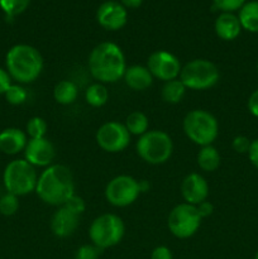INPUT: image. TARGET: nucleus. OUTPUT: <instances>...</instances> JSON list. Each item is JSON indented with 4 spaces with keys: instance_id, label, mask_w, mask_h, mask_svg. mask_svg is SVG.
<instances>
[{
    "instance_id": "nucleus-12",
    "label": "nucleus",
    "mask_w": 258,
    "mask_h": 259,
    "mask_svg": "<svg viewBox=\"0 0 258 259\" xmlns=\"http://www.w3.org/2000/svg\"><path fill=\"white\" fill-rule=\"evenodd\" d=\"M147 68L154 78L167 82V81L180 77L182 65L174 53L159 50L149 55L147 60Z\"/></svg>"
},
{
    "instance_id": "nucleus-4",
    "label": "nucleus",
    "mask_w": 258,
    "mask_h": 259,
    "mask_svg": "<svg viewBox=\"0 0 258 259\" xmlns=\"http://www.w3.org/2000/svg\"><path fill=\"white\" fill-rule=\"evenodd\" d=\"M182 128L187 138L200 147L210 146L219 136L218 119L204 109L189 111L182 121Z\"/></svg>"
},
{
    "instance_id": "nucleus-21",
    "label": "nucleus",
    "mask_w": 258,
    "mask_h": 259,
    "mask_svg": "<svg viewBox=\"0 0 258 259\" xmlns=\"http://www.w3.org/2000/svg\"><path fill=\"white\" fill-rule=\"evenodd\" d=\"M240 25L250 33H258V0L247 2L239 9Z\"/></svg>"
},
{
    "instance_id": "nucleus-39",
    "label": "nucleus",
    "mask_w": 258,
    "mask_h": 259,
    "mask_svg": "<svg viewBox=\"0 0 258 259\" xmlns=\"http://www.w3.org/2000/svg\"><path fill=\"white\" fill-rule=\"evenodd\" d=\"M143 3V0H120V4L123 5L124 8H129V9H137L139 8Z\"/></svg>"
},
{
    "instance_id": "nucleus-2",
    "label": "nucleus",
    "mask_w": 258,
    "mask_h": 259,
    "mask_svg": "<svg viewBox=\"0 0 258 259\" xmlns=\"http://www.w3.org/2000/svg\"><path fill=\"white\" fill-rule=\"evenodd\" d=\"M35 194L45 204L62 206L75 194V180L65 164H51L38 176Z\"/></svg>"
},
{
    "instance_id": "nucleus-18",
    "label": "nucleus",
    "mask_w": 258,
    "mask_h": 259,
    "mask_svg": "<svg viewBox=\"0 0 258 259\" xmlns=\"http://www.w3.org/2000/svg\"><path fill=\"white\" fill-rule=\"evenodd\" d=\"M123 78L125 85L133 91L147 90L151 88L154 80L147 66L142 65H133L126 67Z\"/></svg>"
},
{
    "instance_id": "nucleus-16",
    "label": "nucleus",
    "mask_w": 258,
    "mask_h": 259,
    "mask_svg": "<svg viewBox=\"0 0 258 259\" xmlns=\"http://www.w3.org/2000/svg\"><path fill=\"white\" fill-rule=\"evenodd\" d=\"M80 224V217L73 214L65 206H60L52 215L51 219V230L57 238H68L76 232Z\"/></svg>"
},
{
    "instance_id": "nucleus-20",
    "label": "nucleus",
    "mask_w": 258,
    "mask_h": 259,
    "mask_svg": "<svg viewBox=\"0 0 258 259\" xmlns=\"http://www.w3.org/2000/svg\"><path fill=\"white\" fill-rule=\"evenodd\" d=\"M197 166L205 172H215L222 164V156L212 144L201 147L196 157Z\"/></svg>"
},
{
    "instance_id": "nucleus-11",
    "label": "nucleus",
    "mask_w": 258,
    "mask_h": 259,
    "mask_svg": "<svg viewBox=\"0 0 258 259\" xmlns=\"http://www.w3.org/2000/svg\"><path fill=\"white\" fill-rule=\"evenodd\" d=\"M131 134L124 123L111 120L104 123L96 132V143L108 153L123 152L131 143Z\"/></svg>"
},
{
    "instance_id": "nucleus-29",
    "label": "nucleus",
    "mask_w": 258,
    "mask_h": 259,
    "mask_svg": "<svg viewBox=\"0 0 258 259\" xmlns=\"http://www.w3.org/2000/svg\"><path fill=\"white\" fill-rule=\"evenodd\" d=\"M19 209V197L7 192L0 197V214L4 217H13Z\"/></svg>"
},
{
    "instance_id": "nucleus-22",
    "label": "nucleus",
    "mask_w": 258,
    "mask_h": 259,
    "mask_svg": "<svg viewBox=\"0 0 258 259\" xmlns=\"http://www.w3.org/2000/svg\"><path fill=\"white\" fill-rule=\"evenodd\" d=\"M78 96V89L75 82L70 80H62L56 83L53 89V98L56 103L61 105H71Z\"/></svg>"
},
{
    "instance_id": "nucleus-41",
    "label": "nucleus",
    "mask_w": 258,
    "mask_h": 259,
    "mask_svg": "<svg viewBox=\"0 0 258 259\" xmlns=\"http://www.w3.org/2000/svg\"><path fill=\"white\" fill-rule=\"evenodd\" d=\"M254 259H258V250H257V253H255V257H254Z\"/></svg>"
},
{
    "instance_id": "nucleus-27",
    "label": "nucleus",
    "mask_w": 258,
    "mask_h": 259,
    "mask_svg": "<svg viewBox=\"0 0 258 259\" xmlns=\"http://www.w3.org/2000/svg\"><path fill=\"white\" fill-rule=\"evenodd\" d=\"M30 0H0V8L8 17H17L27 10Z\"/></svg>"
},
{
    "instance_id": "nucleus-1",
    "label": "nucleus",
    "mask_w": 258,
    "mask_h": 259,
    "mask_svg": "<svg viewBox=\"0 0 258 259\" xmlns=\"http://www.w3.org/2000/svg\"><path fill=\"white\" fill-rule=\"evenodd\" d=\"M88 66L91 76L104 85L123 78L128 67L123 50L114 42H101L95 46L89 55Z\"/></svg>"
},
{
    "instance_id": "nucleus-33",
    "label": "nucleus",
    "mask_w": 258,
    "mask_h": 259,
    "mask_svg": "<svg viewBox=\"0 0 258 259\" xmlns=\"http://www.w3.org/2000/svg\"><path fill=\"white\" fill-rule=\"evenodd\" d=\"M250 142L252 141H249V138H247L245 136H237L234 137V139H233L232 148L234 149L237 153H240V154L248 153L250 147Z\"/></svg>"
},
{
    "instance_id": "nucleus-34",
    "label": "nucleus",
    "mask_w": 258,
    "mask_h": 259,
    "mask_svg": "<svg viewBox=\"0 0 258 259\" xmlns=\"http://www.w3.org/2000/svg\"><path fill=\"white\" fill-rule=\"evenodd\" d=\"M151 259H174L172 252L166 245H158L151 253Z\"/></svg>"
},
{
    "instance_id": "nucleus-7",
    "label": "nucleus",
    "mask_w": 258,
    "mask_h": 259,
    "mask_svg": "<svg viewBox=\"0 0 258 259\" xmlns=\"http://www.w3.org/2000/svg\"><path fill=\"white\" fill-rule=\"evenodd\" d=\"M125 233V225L119 215L101 214L93 220L89 228V238L91 244L99 249H108L115 247L121 242Z\"/></svg>"
},
{
    "instance_id": "nucleus-8",
    "label": "nucleus",
    "mask_w": 258,
    "mask_h": 259,
    "mask_svg": "<svg viewBox=\"0 0 258 259\" xmlns=\"http://www.w3.org/2000/svg\"><path fill=\"white\" fill-rule=\"evenodd\" d=\"M179 78L190 90H207L219 82L220 71L210 60L195 58L182 66Z\"/></svg>"
},
{
    "instance_id": "nucleus-17",
    "label": "nucleus",
    "mask_w": 258,
    "mask_h": 259,
    "mask_svg": "<svg viewBox=\"0 0 258 259\" xmlns=\"http://www.w3.org/2000/svg\"><path fill=\"white\" fill-rule=\"evenodd\" d=\"M28 136L19 128H5L0 132V152L8 156H15L24 151L28 143Z\"/></svg>"
},
{
    "instance_id": "nucleus-26",
    "label": "nucleus",
    "mask_w": 258,
    "mask_h": 259,
    "mask_svg": "<svg viewBox=\"0 0 258 259\" xmlns=\"http://www.w3.org/2000/svg\"><path fill=\"white\" fill-rule=\"evenodd\" d=\"M48 132V124L40 116H33L25 125V133L29 139L45 138Z\"/></svg>"
},
{
    "instance_id": "nucleus-38",
    "label": "nucleus",
    "mask_w": 258,
    "mask_h": 259,
    "mask_svg": "<svg viewBox=\"0 0 258 259\" xmlns=\"http://www.w3.org/2000/svg\"><path fill=\"white\" fill-rule=\"evenodd\" d=\"M197 211H199L200 217L204 219V218H207L210 217V215L212 214V211H214V206H212V204L210 201H204L201 202V204L197 205Z\"/></svg>"
},
{
    "instance_id": "nucleus-5",
    "label": "nucleus",
    "mask_w": 258,
    "mask_h": 259,
    "mask_svg": "<svg viewBox=\"0 0 258 259\" xmlns=\"http://www.w3.org/2000/svg\"><path fill=\"white\" fill-rule=\"evenodd\" d=\"M38 174L35 167L24 158L13 159L5 166L3 172V184L9 194L15 196H25L35 191Z\"/></svg>"
},
{
    "instance_id": "nucleus-23",
    "label": "nucleus",
    "mask_w": 258,
    "mask_h": 259,
    "mask_svg": "<svg viewBox=\"0 0 258 259\" xmlns=\"http://www.w3.org/2000/svg\"><path fill=\"white\" fill-rule=\"evenodd\" d=\"M124 125H125L126 131L129 132L131 136L141 137L149 131V119L142 111H132L125 118Z\"/></svg>"
},
{
    "instance_id": "nucleus-13",
    "label": "nucleus",
    "mask_w": 258,
    "mask_h": 259,
    "mask_svg": "<svg viewBox=\"0 0 258 259\" xmlns=\"http://www.w3.org/2000/svg\"><path fill=\"white\" fill-rule=\"evenodd\" d=\"M24 159L34 167H48L53 164L56 157V147L48 138L28 139L25 146Z\"/></svg>"
},
{
    "instance_id": "nucleus-32",
    "label": "nucleus",
    "mask_w": 258,
    "mask_h": 259,
    "mask_svg": "<svg viewBox=\"0 0 258 259\" xmlns=\"http://www.w3.org/2000/svg\"><path fill=\"white\" fill-rule=\"evenodd\" d=\"M101 249L94 244H83L76 250L75 259H99Z\"/></svg>"
},
{
    "instance_id": "nucleus-35",
    "label": "nucleus",
    "mask_w": 258,
    "mask_h": 259,
    "mask_svg": "<svg viewBox=\"0 0 258 259\" xmlns=\"http://www.w3.org/2000/svg\"><path fill=\"white\" fill-rule=\"evenodd\" d=\"M12 83V77L8 73V71L0 67V95H4Z\"/></svg>"
},
{
    "instance_id": "nucleus-15",
    "label": "nucleus",
    "mask_w": 258,
    "mask_h": 259,
    "mask_svg": "<svg viewBox=\"0 0 258 259\" xmlns=\"http://www.w3.org/2000/svg\"><path fill=\"white\" fill-rule=\"evenodd\" d=\"M181 195L185 202L197 206L206 201L209 196V184L202 175L197 172L189 174L181 182Z\"/></svg>"
},
{
    "instance_id": "nucleus-3",
    "label": "nucleus",
    "mask_w": 258,
    "mask_h": 259,
    "mask_svg": "<svg viewBox=\"0 0 258 259\" xmlns=\"http://www.w3.org/2000/svg\"><path fill=\"white\" fill-rule=\"evenodd\" d=\"M43 57L39 51L30 45H15L5 56V66L12 80L17 83H32L43 71Z\"/></svg>"
},
{
    "instance_id": "nucleus-14",
    "label": "nucleus",
    "mask_w": 258,
    "mask_h": 259,
    "mask_svg": "<svg viewBox=\"0 0 258 259\" xmlns=\"http://www.w3.org/2000/svg\"><path fill=\"white\" fill-rule=\"evenodd\" d=\"M96 20L106 30H119L126 24L128 13L120 3L109 2L103 3L96 12Z\"/></svg>"
},
{
    "instance_id": "nucleus-9",
    "label": "nucleus",
    "mask_w": 258,
    "mask_h": 259,
    "mask_svg": "<svg viewBox=\"0 0 258 259\" xmlns=\"http://www.w3.org/2000/svg\"><path fill=\"white\" fill-rule=\"evenodd\" d=\"M201 220L202 218L200 217L196 206L187 202H181L169 211L167 227L174 237L179 239H187L196 234L201 225Z\"/></svg>"
},
{
    "instance_id": "nucleus-10",
    "label": "nucleus",
    "mask_w": 258,
    "mask_h": 259,
    "mask_svg": "<svg viewBox=\"0 0 258 259\" xmlns=\"http://www.w3.org/2000/svg\"><path fill=\"white\" fill-rule=\"evenodd\" d=\"M138 180L129 175H119L111 179L105 187L106 201L115 207H126L134 204L141 195Z\"/></svg>"
},
{
    "instance_id": "nucleus-19",
    "label": "nucleus",
    "mask_w": 258,
    "mask_h": 259,
    "mask_svg": "<svg viewBox=\"0 0 258 259\" xmlns=\"http://www.w3.org/2000/svg\"><path fill=\"white\" fill-rule=\"evenodd\" d=\"M214 29L220 39L234 40L235 38L239 37L243 28L240 25L238 15L233 14V13H222L215 19Z\"/></svg>"
},
{
    "instance_id": "nucleus-40",
    "label": "nucleus",
    "mask_w": 258,
    "mask_h": 259,
    "mask_svg": "<svg viewBox=\"0 0 258 259\" xmlns=\"http://www.w3.org/2000/svg\"><path fill=\"white\" fill-rule=\"evenodd\" d=\"M255 70H257V76H258V61H257V66H255Z\"/></svg>"
},
{
    "instance_id": "nucleus-24",
    "label": "nucleus",
    "mask_w": 258,
    "mask_h": 259,
    "mask_svg": "<svg viewBox=\"0 0 258 259\" xmlns=\"http://www.w3.org/2000/svg\"><path fill=\"white\" fill-rule=\"evenodd\" d=\"M186 90V86L182 83V81L180 80V78L167 81V82H164L163 86H162V100H163L164 103L168 104H179L180 101L184 99Z\"/></svg>"
},
{
    "instance_id": "nucleus-6",
    "label": "nucleus",
    "mask_w": 258,
    "mask_h": 259,
    "mask_svg": "<svg viewBox=\"0 0 258 259\" xmlns=\"http://www.w3.org/2000/svg\"><path fill=\"white\" fill-rule=\"evenodd\" d=\"M136 149L138 156L146 163L158 166L166 163L171 158L174 153V142L168 133L153 129L139 137Z\"/></svg>"
},
{
    "instance_id": "nucleus-31",
    "label": "nucleus",
    "mask_w": 258,
    "mask_h": 259,
    "mask_svg": "<svg viewBox=\"0 0 258 259\" xmlns=\"http://www.w3.org/2000/svg\"><path fill=\"white\" fill-rule=\"evenodd\" d=\"M62 206H65L66 209H68L70 211H72L73 214L78 215V217H81V215L85 212V209H86L85 200H83L81 196H77V195L75 194H73L72 196H71L70 199L62 205Z\"/></svg>"
},
{
    "instance_id": "nucleus-30",
    "label": "nucleus",
    "mask_w": 258,
    "mask_h": 259,
    "mask_svg": "<svg viewBox=\"0 0 258 259\" xmlns=\"http://www.w3.org/2000/svg\"><path fill=\"white\" fill-rule=\"evenodd\" d=\"M212 2L214 7L222 10L223 13H233L239 10L247 3V0H212Z\"/></svg>"
},
{
    "instance_id": "nucleus-25",
    "label": "nucleus",
    "mask_w": 258,
    "mask_h": 259,
    "mask_svg": "<svg viewBox=\"0 0 258 259\" xmlns=\"http://www.w3.org/2000/svg\"><path fill=\"white\" fill-rule=\"evenodd\" d=\"M85 100L94 108H101L109 100V90L101 82H95L85 90Z\"/></svg>"
},
{
    "instance_id": "nucleus-28",
    "label": "nucleus",
    "mask_w": 258,
    "mask_h": 259,
    "mask_svg": "<svg viewBox=\"0 0 258 259\" xmlns=\"http://www.w3.org/2000/svg\"><path fill=\"white\" fill-rule=\"evenodd\" d=\"M4 96L10 105H22L27 101L28 93L20 83H12Z\"/></svg>"
},
{
    "instance_id": "nucleus-36",
    "label": "nucleus",
    "mask_w": 258,
    "mask_h": 259,
    "mask_svg": "<svg viewBox=\"0 0 258 259\" xmlns=\"http://www.w3.org/2000/svg\"><path fill=\"white\" fill-rule=\"evenodd\" d=\"M247 108L253 116L258 118V89L253 91L248 98Z\"/></svg>"
},
{
    "instance_id": "nucleus-37",
    "label": "nucleus",
    "mask_w": 258,
    "mask_h": 259,
    "mask_svg": "<svg viewBox=\"0 0 258 259\" xmlns=\"http://www.w3.org/2000/svg\"><path fill=\"white\" fill-rule=\"evenodd\" d=\"M248 158H249L250 163L258 169V138L250 142L249 151H248Z\"/></svg>"
}]
</instances>
